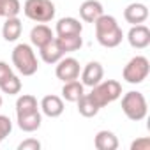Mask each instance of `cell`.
Returning a JSON list of instances; mask_svg holds the SVG:
<instances>
[{
  "label": "cell",
  "instance_id": "obj_1",
  "mask_svg": "<svg viewBox=\"0 0 150 150\" xmlns=\"http://www.w3.org/2000/svg\"><path fill=\"white\" fill-rule=\"evenodd\" d=\"M96 27V37L97 42L104 48H117L122 39H124V32L120 28V25L117 23V20L110 14H103L94 21Z\"/></svg>",
  "mask_w": 150,
  "mask_h": 150
},
{
  "label": "cell",
  "instance_id": "obj_2",
  "mask_svg": "<svg viewBox=\"0 0 150 150\" xmlns=\"http://www.w3.org/2000/svg\"><path fill=\"white\" fill-rule=\"evenodd\" d=\"M13 65L18 69L20 74L23 76H34L39 69V62L35 57V51L32 50L30 44L20 42L13 50Z\"/></svg>",
  "mask_w": 150,
  "mask_h": 150
},
{
  "label": "cell",
  "instance_id": "obj_3",
  "mask_svg": "<svg viewBox=\"0 0 150 150\" xmlns=\"http://www.w3.org/2000/svg\"><path fill=\"white\" fill-rule=\"evenodd\" d=\"M92 97V101L99 106L104 108L110 103L117 101L122 96V85L117 80H106V81H99L97 85L92 87V92L88 94Z\"/></svg>",
  "mask_w": 150,
  "mask_h": 150
},
{
  "label": "cell",
  "instance_id": "obj_4",
  "mask_svg": "<svg viewBox=\"0 0 150 150\" xmlns=\"http://www.w3.org/2000/svg\"><path fill=\"white\" fill-rule=\"evenodd\" d=\"M122 111L129 120H134V122L143 120L146 117V111H148L145 96L141 92H134V90L124 94V97H122Z\"/></svg>",
  "mask_w": 150,
  "mask_h": 150
},
{
  "label": "cell",
  "instance_id": "obj_5",
  "mask_svg": "<svg viewBox=\"0 0 150 150\" xmlns=\"http://www.w3.org/2000/svg\"><path fill=\"white\" fill-rule=\"evenodd\" d=\"M23 13L35 23H48L55 18V4L51 0H25Z\"/></svg>",
  "mask_w": 150,
  "mask_h": 150
},
{
  "label": "cell",
  "instance_id": "obj_6",
  "mask_svg": "<svg viewBox=\"0 0 150 150\" xmlns=\"http://www.w3.org/2000/svg\"><path fill=\"white\" fill-rule=\"evenodd\" d=\"M148 72H150V62H148V58L138 55V57L131 58V60L125 64V67H124V71H122V76H124V80H125L127 83H131V85H139V83H143V81L146 80Z\"/></svg>",
  "mask_w": 150,
  "mask_h": 150
},
{
  "label": "cell",
  "instance_id": "obj_7",
  "mask_svg": "<svg viewBox=\"0 0 150 150\" xmlns=\"http://www.w3.org/2000/svg\"><path fill=\"white\" fill-rule=\"evenodd\" d=\"M80 72H81V67H80V62L72 57H62L58 62H57V69H55V74L60 81H72V80H78L80 78Z\"/></svg>",
  "mask_w": 150,
  "mask_h": 150
},
{
  "label": "cell",
  "instance_id": "obj_8",
  "mask_svg": "<svg viewBox=\"0 0 150 150\" xmlns=\"http://www.w3.org/2000/svg\"><path fill=\"white\" fill-rule=\"evenodd\" d=\"M127 41L132 48L136 50H145L150 44V28L143 23L132 25L131 30L127 32Z\"/></svg>",
  "mask_w": 150,
  "mask_h": 150
},
{
  "label": "cell",
  "instance_id": "obj_9",
  "mask_svg": "<svg viewBox=\"0 0 150 150\" xmlns=\"http://www.w3.org/2000/svg\"><path fill=\"white\" fill-rule=\"evenodd\" d=\"M103 76H104V69L99 62H88L83 71H81V83L83 87H94L97 85L99 81H103Z\"/></svg>",
  "mask_w": 150,
  "mask_h": 150
},
{
  "label": "cell",
  "instance_id": "obj_10",
  "mask_svg": "<svg viewBox=\"0 0 150 150\" xmlns=\"http://www.w3.org/2000/svg\"><path fill=\"white\" fill-rule=\"evenodd\" d=\"M124 18H125V21L131 23V25L145 23L146 18H148V7H146L145 4H139V2L129 4V6L124 9Z\"/></svg>",
  "mask_w": 150,
  "mask_h": 150
},
{
  "label": "cell",
  "instance_id": "obj_11",
  "mask_svg": "<svg viewBox=\"0 0 150 150\" xmlns=\"http://www.w3.org/2000/svg\"><path fill=\"white\" fill-rule=\"evenodd\" d=\"M103 14H104V7L99 0H85L80 6V16L85 23H94Z\"/></svg>",
  "mask_w": 150,
  "mask_h": 150
},
{
  "label": "cell",
  "instance_id": "obj_12",
  "mask_svg": "<svg viewBox=\"0 0 150 150\" xmlns=\"http://www.w3.org/2000/svg\"><path fill=\"white\" fill-rule=\"evenodd\" d=\"M41 110H42V113L46 117L57 118V117H60L64 113V101H62V97L53 96V94L51 96H44L42 101H41Z\"/></svg>",
  "mask_w": 150,
  "mask_h": 150
},
{
  "label": "cell",
  "instance_id": "obj_13",
  "mask_svg": "<svg viewBox=\"0 0 150 150\" xmlns=\"http://www.w3.org/2000/svg\"><path fill=\"white\" fill-rule=\"evenodd\" d=\"M51 39H55L53 30H51L48 25H44V23H39V25H35V27L30 30V42H32L35 48L44 46V44L50 42Z\"/></svg>",
  "mask_w": 150,
  "mask_h": 150
},
{
  "label": "cell",
  "instance_id": "obj_14",
  "mask_svg": "<svg viewBox=\"0 0 150 150\" xmlns=\"http://www.w3.org/2000/svg\"><path fill=\"white\" fill-rule=\"evenodd\" d=\"M18 127L25 132H34L41 127V122H42V117H41V111L35 110L32 113H25V115H18Z\"/></svg>",
  "mask_w": 150,
  "mask_h": 150
},
{
  "label": "cell",
  "instance_id": "obj_15",
  "mask_svg": "<svg viewBox=\"0 0 150 150\" xmlns=\"http://www.w3.org/2000/svg\"><path fill=\"white\" fill-rule=\"evenodd\" d=\"M57 35H72V34H81L83 32V25L80 23V20L76 18H60L57 21Z\"/></svg>",
  "mask_w": 150,
  "mask_h": 150
},
{
  "label": "cell",
  "instance_id": "obj_16",
  "mask_svg": "<svg viewBox=\"0 0 150 150\" xmlns=\"http://www.w3.org/2000/svg\"><path fill=\"white\" fill-rule=\"evenodd\" d=\"M39 53H41L42 62H46V64H57L64 57V51L60 50L57 39H51L50 42H46L44 46H41L39 48Z\"/></svg>",
  "mask_w": 150,
  "mask_h": 150
},
{
  "label": "cell",
  "instance_id": "obj_17",
  "mask_svg": "<svg viewBox=\"0 0 150 150\" xmlns=\"http://www.w3.org/2000/svg\"><path fill=\"white\" fill-rule=\"evenodd\" d=\"M94 145L97 150H117L118 148V138L111 131H99L94 138Z\"/></svg>",
  "mask_w": 150,
  "mask_h": 150
},
{
  "label": "cell",
  "instance_id": "obj_18",
  "mask_svg": "<svg viewBox=\"0 0 150 150\" xmlns=\"http://www.w3.org/2000/svg\"><path fill=\"white\" fill-rule=\"evenodd\" d=\"M21 30H23V25H21V20L18 16L14 18H6V23L2 27V35L7 42H13V41H18L20 35H21Z\"/></svg>",
  "mask_w": 150,
  "mask_h": 150
},
{
  "label": "cell",
  "instance_id": "obj_19",
  "mask_svg": "<svg viewBox=\"0 0 150 150\" xmlns=\"http://www.w3.org/2000/svg\"><path fill=\"white\" fill-rule=\"evenodd\" d=\"M60 50L65 53H72V51H78L81 46H83V39H81V34H72V35H57L55 37Z\"/></svg>",
  "mask_w": 150,
  "mask_h": 150
},
{
  "label": "cell",
  "instance_id": "obj_20",
  "mask_svg": "<svg viewBox=\"0 0 150 150\" xmlns=\"http://www.w3.org/2000/svg\"><path fill=\"white\" fill-rule=\"evenodd\" d=\"M83 94H85V90H83V83H80L78 80L65 81L64 87H62V97H64L67 103H76Z\"/></svg>",
  "mask_w": 150,
  "mask_h": 150
},
{
  "label": "cell",
  "instance_id": "obj_21",
  "mask_svg": "<svg viewBox=\"0 0 150 150\" xmlns=\"http://www.w3.org/2000/svg\"><path fill=\"white\" fill-rule=\"evenodd\" d=\"M78 111H80V115H83L85 118H92V117H96L97 113H99V106L92 101V97L88 96V94H83L78 101Z\"/></svg>",
  "mask_w": 150,
  "mask_h": 150
},
{
  "label": "cell",
  "instance_id": "obj_22",
  "mask_svg": "<svg viewBox=\"0 0 150 150\" xmlns=\"http://www.w3.org/2000/svg\"><path fill=\"white\" fill-rule=\"evenodd\" d=\"M39 110V104H37V99L30 94H23L18 97L16 101V117L18 115H25V113H32Z\"/></svg>",
  "mask_w": 150,
  "mask_h": 150
},
{
  "label": "cell",
  "instance_id": "obj_23",
  "mask_svg": "<svg viewBox=\"0 0 150 150\" xmlns=\"http://www.w3.org/2000/svg\"><path fill=\"white\" fill-rule=\"evenodd\" d=\"M0 90L4 94H9V96H16L21 92V80L16 76V74H11L9 78H6L2 83H0Z\"/></svg>",
  "mask_w": 150,
  "mask_h": 150
},
{
  "label": "cell",
  "instance_id": "obj_24",
  "mask_svg": "<svg viewBox=\"0 0 150 150\" xmlns=\"http://www.w3.org/2000/svg\"><path fill=\"white\" fill-rule=\"evenodd\" d=\"M21 11L20 0H2V18H14Z\"/></svg>",
  "mask_w": 150,
  "mask_h": 150
},
{
  "label": "cell",
  "instance_id": "obj_25",
  "mask_svg": "<svg viewBox=\"0 0 150 150\" xmlns=\"http://www.w3.org/2000/svg\"><path fill=\"white\" fill-rule=\"evenodd\" d=\"M13 131V122L9 117L6 115H0V143H2Z\"/></svg>",
  "mask_w": 150,
  "mask_h": 150
},
{
  "label": "cell",
  "instance_id": "obj_26",
  "mask_svg": "<svg viewBox=\"0 0 150 150\" xmlns=\"http://www.w3.org/2000/svg\"><path fill=\"white\" fill-rule=\"evenodd\" d=\"M39 148H41V141L34 138H28L18 145V150H39Z\"/></svg>",
  "mask_w": 150,
  "mask_h": 150
},
{
  "label": "cell",
  "instance_id": "obj_27",
  "mask_svg": "<svg viewBox=\"0 0 150 150\" xmlns=\"http://www.w3.org/2000/svg\"><path fill=\"white\" fill-rule=\"evenodd\" d=\"M131 150H150V138H139L131 143Z\"/></svg>",
  "mask_w": 150,
  "mask_h": 150
},
{
  "label": "cell",
  "instance_id": "obj_28",
  "mask_svg": "<svg viewBox=\"0 0 150 150\" xmlns=\"http://www.w3.org/2000/svg\"><path fill=\"white\" fill-rule=\"evenodd\" d=\"M11 74H13L11 65H9L7 62H4V60H0V83H2L6 78H9Z\"/></svg>",
  "mask_w": 150,
  "mask_h": 150
},
{
  "label": "cell",
  "instance_id": "obj_29",
  "mask_svg": "<svg viewBox=\"0 0 150 150\" xmlns=\"http://www.w3.org/2000/svg\"><path fill=\"white\" fill-rule=\"evenodd\" d=\"M0 18H2V0H0Z\"/></svg>",
  "mask_w": 150,
  "mask_h": 150
},
{
  "label": "cell",
  "instance_id": "obj_30",
  "mask_svg": "<svg viewBox=\"0 0 150 150\" xmlns=\"http://www.w3.org/2000/svg\"><path fill=\"white\" fill-rule=\"evenodd\" d=\"M0 108H2V96H0Z\"/></svg>",
  "mask_w": 150,
  "mask_h": 150
}]
</instances>
